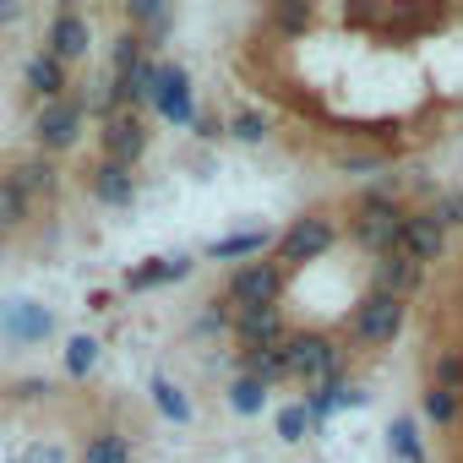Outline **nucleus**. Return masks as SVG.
Here are the masks:
<instances>
[{"label": "nucleus", "mask_w": 463, "mask_h": 463, "mask_svg": "<svg viewBox=\"0 0 463 463\" xmlns=\"http://www.w3.org/2000/svg\"><path fill=\"white\" fill-rule=\"evenodd\" d=\"M403 223H409V213L392 196H365L354 207V246L371 251V262L376 257H392L403 246Z\"/></svg>", "instance_id": "obj_1"}, {"label": "nucleus", "mask_w": 463, "mask_h": 463, "mask_svg": "<svg viewBox=\"0 0 463 463\" xmlns=\"http://www.w3.org/2000/svg\"><path fill=\"white\" fill-rule=\"evenodd\" d=\"M262 403H268V387L262 382H251V376L229 382V409H235V414H262Z\"/></svg>", "instance_id": "obj_29"}, {"label": "nucleus", "mask_w": 463, "mask_h": 463, "mask_svg": "<svg viewBox=\"0 0 463 463\" xmlns=\"http://www.w3.org/2000/svg\"><path fill=\"white\" fill-rule=\"evenodd\" d=\"M284 354H289V376H300V382H311V387L344 371L338 344H333L327 333H317V327H295V333L284 338Z\"/></svg>", "instance_id": "obj_4"}, {"label": "nucleus", "mask_w": 463, "mask_h": 463, "mask_svg": "<svg viewBox=\"0 0 463 463\" xmlns=\"http://www.w3.org/2000/svg\"><path fill=\"white\" fill-rule=\"evenodd\" d=\"M430 387L463 392V354H441V360H436V371H430Z\"/></svg>", "instance_id": "obj_34"}, {"label": "nucleus", "mask_w": 463, "mask_h": 463, "mask_svg": "<svg viewBox=\"0 0 463 463\" xmlns=\"http://www.w3.org/2000/svg\"><path fill=\"white\" fill-rule=\"evenodd\" d=\"M17 398H28V403H33V398H44V382H39V376H28V382H17Z\"/></svg>", "instance_id": "obj_37"}, {"label": "nucleus", "mask_w": 463, "mask_h": 463, "mask_svg": "<svg viewBox=\"0 0 463 463\" xmlns=\"http://www.w3.org/2000/svg\"><path fill=\"white\" fill-rule=\"evenodd\" d=\"M185 273H191V257H153V262H142V268H131V273H126V289L175 284V279H185Z\"/></svg>", "instance_id": "obj_18"}, {"label": "nucleus", "mask_w": 463, "mask_h": 463, "mask_svg": "<svg viewBox=\"0 0 463 463\" xmlns=\"http://www.w3.org/2000/svg\"><path fill=\"white\" fill-rule=\"evenodd\" d=\"M93 365H99V338L71 333V338H66V376H71V382H82Z\"/></svg>", "instance_id": "obj_27"}, {"label": "nucleus", "mask_w": 463, "mask_h": 463, "mask_svg": "<svg viewBox=\"0 0 463 463\" xmlns=\"http://www.w3.org/2000/svg\"><path fill=\"white\" fill-rule=\"evenodd\" d=\"M153 115H164V120H180V126H191V120H196L191 77H185L180 66H164V88H158V99H153Z\"/></svg>", "instance_id": "obj_13"}, {"label": "nucleus", "mask_w": 463, "mask_h": 463, "mask_svg": "<svg viewBox=\"0 0 463 463\" xmlns=\"http://www.w3.org/2000/svg\"><path fill=\"white\" fill-rule=\"evenodd\" d=\"M82 99H61V104H44L39 109V147L44 153H66V147H77V137H82Z\"/></svg>", "instance_id": "obj_6"}, {"label": "nucleus", "mask_w": 463, "mask_h": 463, "mask_svg": "<svg viewBox=\"0 0 463 463\" xmlns=\"http://www.w3.org/2000/svg\"><path fill=\"white\" fill-rule=\"evenodd\" d=\"M371 289H382V295H398V300H414V295L425 289V268H420L414 257H403V251H392V257H376V262H371Z\"/></svg>", "instance_id": "obj_9"}, {"label": "nucleus", "mask_w": 463, "mask_h": 463, "mask_svg": "<svg viewBox=\"0 0 463 463\" xmlns=\"http://www.w3.org/2000/svg\"><path fill=\"white\" fill-rule=\"evenodd\" d=\"M142 61H147V39H142L137 28H126V33L115 39V50H109V66H115V77H131Z\"/></svg>", "instance_id": "obj_25"}, {"label": "nucleus", "mask_w": 463, "mask_h": 463, "mask_svg": "<svg viewBox=\"0 0 463 463\" xmlns=\"http://www.w3.org/2000/svg\"><path fill=\"white\" fill-rule=\"evenodd\" d=\"M425 213H430V218H436L441 229H452V223L463 229V191H441V196H436V202H430Z\"/></svg>", "instance_id": "obj_33"}, {"label": "nucleus", "mask_w": 463, "mask_h": 463, "mask_svg": "<svg viewBox=\"0 0 463 463\" xmlns=\"http://www.w3.org/2000/svg\"><path fill=\"white\" fill-rule=\"evenodd\" d=\"M82 463H131V441L120 430H93L82 447Z\"/></svg>", "instance_id": "obj_21"}, {"label": "nucleus", "mask_w": 463, "mask_h": 463, "mask_svg": "<svg viewBox=\"0 0 463 463\" xmlns=\"http://www.w3.org/2000/svg\"><path fill=\"white\" fill-rule=\"evenodd\" d=\"M23 82H28V88H33L44 104H61V99H71V93H66V88H71V82H66V66H61L55 55H44V50H39V55L23 66Z\"/></svg>", "instance_id": "obj_15"}, {"label": "nucleus", "mask_w": 463, "mask_h": 463, "mask_svg": "<svg viewBox=\"0 0 463 463\" xmlns=\"http://www.w3.org/2000/svg\"><path fill=\"white\" fill-rule=\"evenodd\" d=\"M120 82H126V99H131V104H147V109H153V99H158V88H164V66L147 55V61H142L131 77H120Z\"/></svg>", "instance_id": "obj_20"}, {"label": "nucleus", "mask_w": 463, "mask_h": 463, "mask_svg": "<svg viewBox=\"0 0 463 463\" xmlns=\"http://www.w3.org/2000/svg\"><path fill=\"white\" fill-rule=\"evenodd\" d=\"M360 403H365V392H360V387H349V382H344V371H338V376H327V382H317V387H311V398H306L311 420H333L338 409H360Z\"/></svg>", "instance_id": "obj_14"}, {"label": "nucleus", "mask_w": 463, "mask_h": 463, "mask_svg": "<svg viewBox=\"0 0 463 463\" xmlns=\"http://www.w3.org/2000/svg\"><path fill=\"white\" fill-rule=\"evenodd\" d=\"M387 452H392L398 463H425V441H420L414 420H392V425H387Z\"/></svg>", "instance_id": "obj_23"}, {"label": "nucleus", "mask_w": 463, "mask_h": 463, "mask_svg": "<svg viewBox=\"0 0 463 463\" xmlns=\"http://www.w3.org/2000/svg\"><path fill=\"white\" fill-rule=\"evenodd\" d=\"M403 317H409V300L371 289V295L354 306V317H349V338H354L360 349H387V344L403 333Z\"/></svg>", "instance_id": "obj_2"}, {"label": "nucleus", "mask_w": 463, "mask_h": 463, "mask_svg": "<svg viewBox=\"0 0 463 463\" xmlns=\"http://www.w3.org/2000/svg\"><path fill=\"white\" fill-rule=\"evenodd\" d=\"M241 376H251V382H262V387L289 382V354H284V344H279V349H246V354H241Z\"/></svg>", "instance_id": "obj_17"}, {"label": "nucleus", "mask_w": 463, "mask_h": 463, "mask_svg": "<svg viewBox=\"0 0 463 463\" xmlns=\"http://www.w3.org/2000/svg\"><path fill=\"white\" fill-rule=\"evenodd\" d=\"M403 257H414L420 268H430V262H441V251H447V229L420 207V213H409V223H403V246H398Z\"/></svg>", "instance_id": "obj_11"}, {"label": "nucleus", "mask_w": 463, "mask_h": 463, "mask_svg": "<svg viewBox=\"0 0 463 463\" xmlns=\"http://www.w3.org/2000/svg\"><path fill=\"white\" fill-rule=\"evenodd\" d=\"M229 333H235L241 354H246V349H279V344L289 338V322H284L279 306H273V311H235Z\"/></svg>", "instance_id": "obj_8"}, {"label": "nucleus", "mask_w": 463, "mask_h": 463, "mask_svg": "<svg viewBox=\"0 0 463 463\" xmlns=\"http://www.w3.org/2000/svg\"><path fill=\"white\" fill-rule=\"evenodd\" d=\"M12 463H66V447H55V441H33V447H23Z\"/></svg>", "instance_id": "obj_35"}, {"label": "nucleus", "mask_w": 463, "mask_h": 463, "mask_svg": "<svg viewBox=\"0 0 463 463\" xmlns=\"http://www.w3.org/2000/svg\"><path fill=\"white\" fill-rule=\"evenodd\" d=\"M0 333H6L12 344H44L55 333V317L39 300H6L0 306Z\"/></svg>", "instance_id": "obj_10"}, {"label": "nucleus", "mask_w": 463, "mask_h": 463, "mask_svg": "<svg viewBox=\"0 0 463 463\" xmlns=\"http://www.w3.org/2000/svg\"><path fill=\"white\" fill-rule=\"evenodd\" d=\"M229 137L246 142V147H262L268 142V120L257 109H235V115H229Z\"/></svg>", "instance_id": "obj_30"}, {"label": "nucleus", "mask_w": 463, "mask_h": 463, "mask_svg": "<svg viewBox=\"0 0 463 463\" xmlns=\"http://www.w3.org/2000/svg\"><path fill=\"white\" fill-rule=\"evenodd\" d=\"M333 241H338V223L327 213H306V218H295L284 235H279V262L284 268H306V262L327 257Z\"/></svg>", "instance_id": "obj_5"}, {"label": "nucleus", "mask_w": 463, "mask_h": 463, "mask_svg": "<svg viewBox=\"0 0 463 463\" xmlns=\"http://www.w3.org/2000/svg\"><path fill=\"white\" fill-rule=\"evenodd\" d=\"M44 55H55L61 66L82 61L88 55V17L82 12H55L50 17V33H44Z\"/></svg>", "instance_id": "obj_12"}, {"label": "nucleus", "mask_w": 463, "mask_h": 463, "mask_svg": "<svg viewBox=\"0 0 463 463\" xmlns=\"http://www.w3.org/2000/svg\"><path fill=\"white\" fill-rule=\"evenodd\" d=\"M23 17V6H17V0H0V23H17Z\"/></svg>", "instance_id": "obj_38"}, {"label": "nucleus", "mask_w": 463, "mask_h": 463, "mask_svg": "<svg viewBox=\"0 0 463 463\" xmlns=\"http://www.w3.org/2000/svg\"><path fill=\"white\" fill-rule=\"evenodd\" d=\"M126 23L131 28H169V6H164V0H126Z\"/></svg>", "instance_id": "obj_31"}, {"label": "nucleus", "mask_w": 463, "mask_h": 463, "mask_svg": "<svg viewBox=\"0 0 463 463\" xmlns=\"http://www.w3.org/2000/svg\"><path fill=\"white\" fill-rule=\"evenodd\" d=\"M311 425H317V420H311V409H306V403L279 409V436H284V441H306V436H311Z\"/></svg>", "instance_id": "obj_32"}, {"label": "nucleus", "mask_w": 463, "mask_h": 463, "mask_svg": "<svg viewBox=\"0 0 463 463\" xmlns=\"http://www.w3.org/2000/svg\"><path fill=\"white\" fill-rule=\"evenodd\" d=\"M12 180H17L28 196H50V191H55V164H50V158H23Z\"/></svg>", "instance_id": "obj_26"}, {"label": "nucleus", "mask_w": 463, "mask_h": 463, "mask_svg": "<svg viewBox=\"0 0 463 463\" xmlns=\"http://www.w3.org/2000/svg\"><path fill=\"white\" fill-rule=\"evenodd\" d=\"M273 23H279L284 33H300V28L311 23V6H273Z\"/></svg>", "instance_id": "obj_36"}, {"label": "nucleus", "mask_w": 463, "mask_h": 463, "mask_svg": "<svg viewBox=\"0 0 463 463\" xmlns=\"http://www.w3.org/2000/svg\"><path fill=\"white\" fill-rule=\"evenodd\" d=\"M279 295H284V268L279 262H241L229 273V289H223V300L235 311H273Z\"/></svg>", "instance_id": "obj_3"}, {"label": "nucleus", "mask_w": 463, "mask_h": 463, "mask_svg": "<svg viewBox=\"0 0 463 463\" xmlns=\"http://www.w3.org/2000/svg\"><path fill=\"white\" fill-rule=\"evenodd\" d=\"M257 251H268V235H262V229H246V235H223V241H213V246H207V257H213V262H235V257H241V262H251Z\"/></svg>", "instance_id": "obj_19"}, {"label": "nucleus", "mask_w": 463, "mask_h": 463, "mask_svg": "<svg viewBox=\"0 0 463 463\" xmlns=\"http://www.w3.org/2000/svg\"><path fill=\"white\" fill-rule=\"evenodd\" d=\"M28 213H33V196H28L12 175H0V229H17Z\"/></svg>", "instance_id": "obj_24"}, {"label": "nucleus", "mask_w": 463, "mask_h": 463, "mask_svg": "<svg viewBox=\"0 0 463 463\" xmlns=\"http://www.w3.org/2000/svg\"><path fill=\"white\" fill-rule=\"evenodd\" d=\"M99 153H104V164L131 169V164L147 153V126H142V115H115V120H104V131H99Z\"/></svg>", "instance_id": "obj_7"}, {"label": "nucleus", "mask_w": 463, "mask_h": 463, "mask_svg": "<svg viewBox=\"0 0 463 463\" xmlns=\"http://www.w3.org/2000/svg\"><path fill=\"white\" fill-rule=\"evenodd\" d=\"M147 392H153V403H158V414H164L169 425H185V420H191V398H185L169 376H153V387H147Z\"/></svg>", "instance_id": "obj_22"}, {"label": "nucleus", "mask_w": 463, "mask_h": 463, "mask_svg": "<svg viewBox=\"0 0 463 463\" xmlns=\"http://www.w3.org/2000/svg\"><path fill=\"white\" fill-rule=\"evenodd\" d=\"M88 185H93V196H99L104 207H131V202H137V180H131V169H120V164H99Z\"/></svg>", "instance_id": "obj_16"}, {"label": "nucleus", "mask_w": 463, "mask_h": 463, "mask_svg": "<svg viewBox=\"0 0 463 463\" xmlns=\"http://www.w3.org/2000/svg\"><path fill=\"white\" fill-rule=\"evenodd\" d=\"M425 414H430L436 425H447V430H452V425L463 420V398H458V392H447V387H425Z\"/></svg>", "instance_id": "obj_28"}]
</instances>
